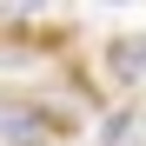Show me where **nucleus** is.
<instances>
[{
    "label": "nucleus",
    "mask_w": 146,
    "mask_h": 146,
    "mask_svg": "<svg viewBox=\"0 0 146 146\" xmlns=\"http://www.w3.org/2000/svg\"><path fill=\"white\" fill-rule=\"evenodd\" d=\"M73 133V119L46 100H27V93H7L0 100V139L7 146H60Z\"/></svg>",
    "instance_id": "1"
},
{
    "label": "nucleus",
    "mask_w": 146,
    "mask_h": 146,
    "mask_svg": "<svg viewBox=\"0 0 146 146\" xmlns=\"http://www.w3.org/2000/svg\"><path fill=\"white\" fill-rule=\"evenodd\" d=\"M106 73L119 86H139L146 80V33H113L106 40Z\"/></svg>",
    "instance_id": "2"
},
{
    "label": "nucleus",
    "mask_w": 146,
    "mask_h": 146,
    "mask_svg": "<svg viewBox=\"0 0 146 146\" xmlns=\"http://www.w3.org/2000/svg\"><path fill=\"white\" fill-rule=\"evenodd\" d=\"M133 126H139V113H106L93 146H126V139H133Z\"/></svg>",
    "instance_id": "3"
},
{
    "label": "nucleus",
    "mask_w": 146,
    "mask_h": 146,
    "mask_svg": "<svg viewBox=\"0 0 146 146\" xmlns=\"http://www.w3.org/2000/svg\"><path fill=\"white\" fill-rule=\"evenodd\" d=\"M139 133H146V113H139Z\"/></svg>",
    "instance_id": "4"
}]
</instances>
